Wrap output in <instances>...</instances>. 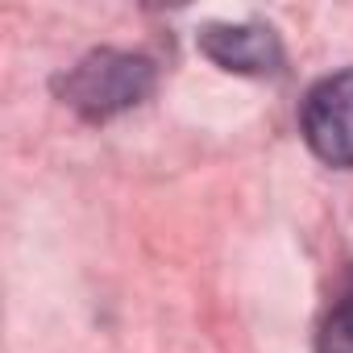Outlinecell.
<instances>
[{"instance_id":"1","label":"cell","mask_w":353,"mask_h":353,"mask_svg":"<svg viewBox=\"0 0 353 353\" xmlns=\"http://www.w3.org/2000/svg\"><path fill=\"white\" fill-rule=\"evenodd\" d=\"M59 100L83 121H112L154 92V63L133 50H92L54 79Z\"/></svg>"},{"instance_id":"3","label":"cell","mask_w":353,"mask_h":353,"mask_svg":"<svg viewBox=\"0 0 353 353\" xmlns=\"http://www.w3.org/2000/svg\"><path fill=\"white\" fill-rule=\"evenodd\" d=\"M200 50L221 67L237 75H270L283 67L279 34L262 21H212L200 30Z\"/></svg>"},{"instance_id":"4","label":"cell","mask_w":353,"mask_h":353,"mask_svg":"<svg viewBox=\"0 0 353 353\" xmlns=\"http://www.w3.org/2000/svg\"><path fill=\"white\" fill-rule=\"evenodd\" d=\"M316 353H353V291L324 316L316 332Z\"/></svg>"},{"instance_id":"2","label":"cell","mask_w":353,"mask_h":353,"mask_svg":"<svg viewBox=\"0 0 353 353\" xmlns=\"http://www.w3.org/2000/svg\"><path fill=\"white\" fill-rule=\"evenodd\" d=\"M303 141L328 166H353V71L324 75L303 100Z\"/></svg>"}]
</instances>
